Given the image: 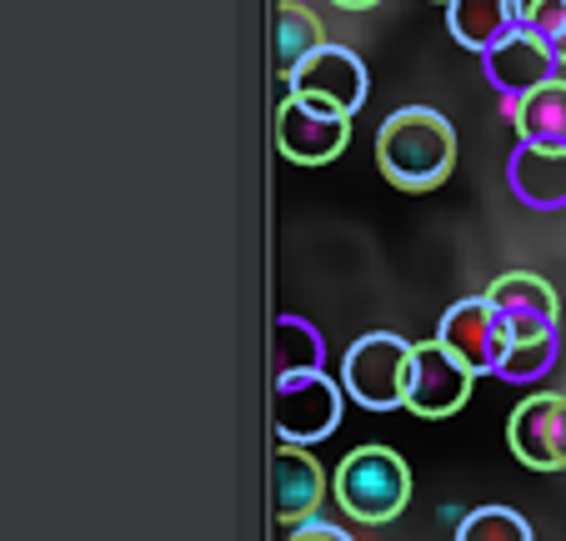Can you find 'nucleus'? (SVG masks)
<instances>
[{"mask_svg":"<svg viewBox=\"0 0 566 541\" xmlns=\"http://www.w3.org/2000/svg\"><path fill=\"white\" fill-rule=\"evenodd\" d=\"M376 166L396 191H437L457 170V126L431 106H396L376 131Z\"/></svg>","mask_w":566,"mask_h":541,"instance_id":"f257e3e1","label":"nucleus"},{"mask_svg":"<svg viewBox=\"0 0 566 541\" xmlns=\"http://www.w3.org/2000/svg\"><path fill=\"white\" fill-rule=\"evenodd\" d=\"M336 501L352 521L386 527L407 511L411 501V471L391 446H356L336 467Z\"/></svg>","mask_w":566,"mask_h":541,"instance_id":"f03ea898","label":"nucleus"},{"mask_svg":"<svg viewBox=\"0 0 566 541\" xmlns=\"http://www.w3.org/2000/svg\"><path fill=\"white\" fill-rule=\"evenodd\" d=\"M346 392L342 376L326 372H281L271 382V426L281 446H316L342 426Z\"/></svg>","mask_w":566,"mask_h":541,"instance_id":"7ed1b4c3","label":"nucleus"},{"mask_svg":"<svg viewBox=\"0 0 566 541\" xmlns=\"http://www.w3.org/2000/svg\"><path fill=\"white\" fill-rule=\"evenodd\" d=\"M417 341L396 331H366L342 356V392L366 412H401L407 406V372Z\"/></svg>","mask_w":566,"mask_h":541,"instance_id":"20e7f679","label":"nucleus"},{"mask_svg":"<svg viewBox=\"0 0 566 541\" xmlns=\"http://www.w3.org/2000/svg\"><path fill=\"white\" fill-rule=\"evenodd\" d=\"M437 341L471 376H496L506 351H512V331H506V321L496 316V306L486 296H467V301H457V306H447V316H441V326H437Z\"/></svg>","mask_w":566,"mask_h":541,"instance_id":"39448f33","label":"nucleus"},{"mask_svg":"<svg viewBox=\"0 0 566 541\" xmlns=\"http://www.w3.org/2000/svg\"><path fill=\"white\" fill-rule=\"evenodd\" d=\"M346 146H352V116H336L301 96H286L276 106V150L291 166H332Z\"/></svg>","mask_w":566,"mask_h":541,"instance_id":"423d86ee","label":"nucleus"},{"mask_svg":"<svg viewBox=\"0 0 566 541\" xmlns=\"http://www.w3.org/2000/svg\"><path fill=\"white\" fill-rule=\"evenodd\" d=\"M471 382H476V376H471L437 336L417 341V346H411V372H407V412L427 416V422L457 416L461 406L471 402Z\"/></svg>","mask_w":566,"mask_h":541,"instance_id":"0eeeda50","label":"nucleus"},{"mask_svg":"<svg viewBox=\"0 0 566 541\" xmlns=\"http://www.w3.org/2000/svg\"><path fill=\"white\" fill-rule=\"evenodd\" d=\"M291 96L316 101V106L336 111V116H356L366 106V91H371V75H366L361 55L346 51V45L326 41L296 75H291Z\"/></svg>","mask_w":566,"mask_h":541,"instance_id":"6e6552de","label":"nucleus"},{"mask_svg":"<svg viewBox=\"0 0 566 541\" xmlns=\"http://www.w3.org/2000/svg\"><path fill=\"white\" fill-rule=\"evenodd\" d=\"M506 446L532 471H566V396L536 392L506 422Z\"/></svg>","mask_w":566,"mask_h":541,"instance_id":"1a4fd4ad","label":"nucleus"},{"mask_svg":"<svg viewBox=\"0 0 566 541\" xmlns=\"http://www.w3.org/2000/svg\"><path fill=\"white\" fill-rule=\"evenodd\" d=\"M556 55L546 51L536 35H526V31H516L512 41H502L496 51H486L481 55V75L492 81V91L502 96V111H506V121L516 116V106H522L532 91H542L546 81H556Z\"/></svg>","mask_w":566,"mask_h":541,"instance_id":"9d476101","label":"nucleus"},{"mask_svg":"<svg viewBox=\"0 0 566 541\" xmlns=\"http://www.w3.org/2000/svg\"><path fill=\"white\" fill-rule=\"evenodd\" d=\"M481 296L496 306V316L506 321V331H512V341H526V336H556V291L552 281L532 277V271H506V277H496L492 287L481 291Z\"/></svg>","mask_w":566,"mask_h":541,"instance_id":"9b49d317","label":"nucleus"},{"mask_svg":"<svg viewBox=\"0 0 566 541\" xmlns=\"http://www.w3.org/2000/svg\"><path fill=\"white\" fill-rule=\"evenodd\" d=\"M326 501V471L311 457L306 446H276L271 451V517L301 527L316 517V507Z\"/></svg>","mask_w":566,"mask_h":541,"instance_id":"f8f14e48","label":"nucleus"},{"mask_svg":"<svg viewBox=\"0 0 566 541\" xmlns=\"http://www.w3.org/2000/svg\"><path fill=\"white\" fill-rule=\"evenodd\" d=\"M506 186L532 211H566V150H542L516 141L506 160Z\"/></svg>","mask_w":566,"mask_h":541,"instance_id":"ddd939ff","label":"nucleus"},{"mask_svg":"<svg viewBox=\"0 0 566 541\" xmlns=\"http://www.w3.org/2000/svg\"><path fill=\"white\" fill-rule=\"evenodd\" d=\"M447 31L457 45H467L471 55L496 51L502 41H512L522 31L512 0H451L447 6Z\"/></svg>","mask_w":566,"mask_h":541,"instance_id":"4468645a","label":"nucleus"},{"mask_svg":"<svg viewBox=\"0 0 566 541\" xmlns=\"http://www.w3.org/2000/svg\"><path fill=\"white\" fill-rule=\"evenodd\" d=\"M321 45H326V35H321L316 15H311L301 0H281L276 15H271V71L291 81Z\"/></svg>","mask_w":566,"mask_h":541,"instance_id":"2eb2a0df","label":"nucleus"},{"mask_svg":"<svg viewBox=\"0 0 566 541\" xmlns=\"http://www.w3.org/2000/svg\"><path fill=\"white\" fill-rule=\"evenodd\" d=\"M522 146H542V150H566V81H546L542 91L516 106L512 116Z\"/></svg>","mask_w":566,"mask_h":541,"instance_id":"dca6fc26","label":"nucleus"},{"mask_svg":"<svg viewBox=\"0 0 566 541\" xmlns=\"http://www.w3.org/2000/svg\"><path fill=\"white\" fill-rule=\"evenodd\" d=\"M271 356L281 372H326V341L306 316H276L271 326Z\"/></svg>","mask_w":566,"mask_h":541,"instance_id":"f3484780","label":"nucleus"},{"mask_svg":"<svg viewBox=\"0 0 566 541\" xmlns=\"http://www.w3.org/2000/svg\"><path fill=\"white\" fill-rule=\"evenodd\" d=\"M451 541H536L532 521L512 507H476L457 521V537Z\"/></svg>","mask_w":566,"mask_h":541,"instance_id":"a211bd4d","label":"nucleus"},{"mask_svg":"<svg viewBox=\"0 0 566 541\" xmlns=\"http://www.w3.org/2000/svg\"><path fill=\"white\" fill-rule=\"evenodd\" d=\"M556 356H562V331L556 336H526V341H512V351H506L502 361V382L512 386H526V382H542L546 372L556 366Z\"/></svg>","mask_w":566,"mask_h":541,"instance_id":"6ab92c4d","label":"nucleus"},{"mask_svg":"<svg viewBox=\"0 0 566 541\" xmlns=\"http://www.w3.org/2000/svg\"><path fill=\"white\" fill-rule=\"evenodd\" d=\"M512 6H516L522 31L536 35V41L552 51V41L566 31V0H512Z\"/></svg>","mask_w":566,"mask_h":541,"instance_id":"aec40b11","label":"nucleus"},{"mask_svg":"<svg viewBox=\"0 0 566 541\" xmlns=\"http://www.w3.org/2000/svg\"><path fill=\"white\" fill-rule=\"evenodd\" d=\"M281 541H356V537L346 527H336V521L311 517V521H301V527H291Z\"/></svg>","mask_w":566,"mask_h":541,"instance_id":"412c9836","label":"nucleus"},{"mask_svg":"<svg viewBox=\"0 0 566 541\" xmlns=\"http://www.w3.org/2000/svg\"><path fill=\"white\" fill-rule=\"evenodd\" d=\"M336 11H376V6H381V0H332Z\"/></svg>","mask_w":566,"mask_h":541,"instance_id":"4be33fe9","label":"nucleus"},{"mask_svg":"<svg viewBox=\"0 0 566 541\" xmlns=\"http://www.w3.org/2000/svg\"><path fill=\"white\" fill-rule=\"evenodd\" d=\"M441 6H451V0H441Z\"/></svg>","mask_w":566,"mask_h":541,"instance_id":"5701e85b","label":"nucleus"}]
</instances>
